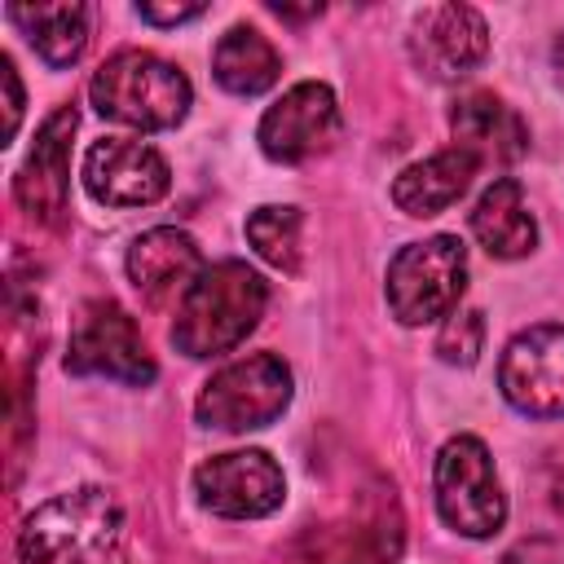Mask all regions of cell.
<instances>
[{
	"mask_svg": "<svg viewBox=\"0 0 564 564\" xmlns=\"http://www.w3.org/2000/svg\"><path fill=\"white\" fill-rule=\"evenodd\" d=\"M18 564H128L119 498L101 485H79L40 502L22 524Z\"/></svg>",
	"mask_w": 564,
	"mask_h": 564,
	"instance_id": "1",
	"label": "cell"
},
{
	"mask_svg": "<svg viewBox=\"0 0 564 564\" xmlns=\"http://www.w3.org/2000/svg\"><path fill=\"white\" fill-rule=\"evenodd\" d=\"M498 388L529 419H564V326L538 322L502 348Z\"/></svg>",
	"mask_w": 564,
	"mask_h": 564,
	"instance_id": "8",
	"label": "cell"
},
{
	"mask_svg": "<svg viewBox=\"0 0 564 564\" xmlns=\"http://www.w3.org/2000/svg\"><path fill=\"white\" fill-rule=\"evenodd\" d=\"M194 494L212 516L260 520L282 507L286 476L264 449H229V454H212L194 467Z\"/></svg>",
	"mask_w": 564,
	"mask_h": 564,
	"instance_id": "9",
	"label": "cell"
},
{
	"mask_svg": "<svg viewBox=\"0 0 564 564\" xmlns=\"http://www.w3.org/2000/svg\"><path fill=\"white\" fill-rule=\"evenodd\" d=\"M212 75L225 93L234 97H256L264 88L278 84L282 75V57L278 48L256 31V26H229L220 40H216V53H212Z\"/></svg>",
	"mask_w": 564,
	"mask_h": 564,
	"instance_id": "20",
	"label": "cell"
},
{
	"mask_svg": "<svg viewBox=\"0 0 564 564\" xmlns=\"http://www.w3.org/2000/svg\"><path fill=\"white\" fill-rule=\"evenodd\" d=\"M291 392H295L291 366L273 352H251L242 361H229L203 383L194 401V419L216 432H256L282 419Z\"/></svg>",
	"mask_w": 564,
	"mask_h": 564,
	"instance_id": "6",
	"label": "cell"
},
{
	"mask_svg": "<svg viewBox=\"0 0 564 564\" xmlns=\"http://www.w3.org/2000/svg\"><path fill=\"white\" fill-rule=\"evenodd\" d=\"M264 304H269V286L247 260L207 264L203 278L176 304L172 344H176V352H185L194 361L234 352L260 326Z\"/></svg>",
	"mask_w": 564,
	"mask_h": 564,
	"instance_id": "2",
	"label": "cell"
},
{
	"mask_svg": "<svg viewBox=\"0 0 564 564\" xmlns=\"http://www.w3.org/2000/svg\"><path fill=\"white\" fill-rule=\"evenodd\" d=\"M300 234H304V216L300 207H282V203H269V207H256L247 216V242L256 247V256L282 273H300V260H304V247H300Z\"/></svg>",
	"mask_w": 564,
	"mask_h": 564,
	"instance_id": "21",
	"label": "cell"
},
{
	"mask_svg": "<svg viewBox=\"0 0 564 564\" xmlns=\"http://www.w3.org/2000/svg\"><path fill=\"white\" fill-rule=\"evenodd\" d=\"M9 22L22 26L31 48L53 66H70L88 48V9L79 0H57V4H9Z\"/></svg>",
	"mask_w": 564,
	"mask_h": 564,
	"instance_id": "19",
	"label": "cell"
},
{
	"mask_svg": "<svg viewBox=\"0 0 564 564\" xmlns=\"http://www.w3.org/2000/svg\"><path fill=\"white\" fill-rule=\"evenodd\" d=\"M555 70H560V79H564V31H560V40H555Z\"/></svg>",
	"mask_w": 564,
	"mask_h": 564,
	"instance_id": "26",
	"label": "cell"
},
{
	"mask_svg": "<svg viewBox=\"0 0 564 564\" xmlns=\"http://www.w3.org/2000/svg\"><path fill=\"white\" fill-rule=\"evenodd\" d=\"M167 159L137 137H101L84 154V189L101 207H150L167 194Z\"/></svg>",
	"mask_w": 564,
	"mask_h": 564,
	"instance_id": "11",
	"label": "cell"
},
{
	"mask_svg": "<svg viewBox=\"0 0 564 564\" xmlns=\"http://www.w3.org/2000/svg\"><path fill=\"white\" fill-rule=\"evenodd\" d=\"M551 507H555V516L564 520V471H560L555 485H551Z\"/></svg>",
	"mask_w": 564,
	"mask_h": 564,
	"instance_id": "25",
	"label": "cell"
},
{
	"mask_svg": "<svg viewBox=\"0 0 564 564\" xmlns=\"http://www.w3.org/2000/svg\"><path fill=\"white\" fill-rule=\"evenodd\" d=\"M432 489H436V511L441 520L463 533V538H494L507 524V494L498 485L494 458L480 436H449L436 454L432 467Z\"/></svg>",
	"mask_w": 564,
	"mask_h": 564,
	"instance_id": "5",
	"label": "cell"
},
{
	"mask_svg": "<svg viewBox=\"0 0 564 564\" xmlns=\"http://www.w3.org/2000/svg\"><path fill=\"white\" fill-rule=\"evenodd\" d=\"M0 84H4V141H13L22 123V84H18V66L9 53H0Z\"/></svg>",
	"mask_w": 564,
	"mask_h": 564,
	"instance_id": "23",
	"label": "cell"
},
{
	"mask_svg": "<svg viewBox=\"0 0 564 564\" xmlns=\"http://www.w3.org/2000/svg\"><path fill=\"white\" fill-rule=\"evenodd\" d=\"M410 57L432 79H463L489 57V26L471 4H432L410 26Z\"/></svg>",
	"mask_w": 564,
	"mask_h": 564,
	"instance_id": "12",
	"label": "cell"
},
{
	"mask_svg": "<svg viewBox=\"0 0 564 564\" xmlns=\"http://www.w3.org/2000/svg\"><path fill=\"white\" fill-rule=\"evenodd\" d=\"M485 348V317L476 308H454L436 335V352L449 366H471Z\"/></svg>",
	"mask_w": 564,
	"mask_h": 564,
	"instance_id": "22",
	"label": "cell"
},
{
	"mask_svg": "<svg viewBox=\"0 0 564 564\" xmlns=\"http://www.w3.org/2000/svg\"><path fill=\"white\" fill-rule=\"evenodd\" d=\"M203 269L207 264H203L198 242L176 225L145 229L128 247V278L145 295V304H172V300L181 304L185 291L203 278Z\"/></svg>",
	"mask_w": 564,
	"mask_h": 564,
	"instance_id": "14",
	"label": "cell"
},
{
	"mask_svg": "<svg viewBox=\"0 0 564 564\" xmlns=\"http://www.w3.org/2000/svg\"><path fill=\"white\" fill-rule=\"evenodd\" d=\"M454 145L467 150L476 163H516L529 150V128L524 119L494 93H467L449 110Z\"/></svg>",
	"mask_w": 564,
	"mask_h": 564,
	"instance_id": "15",
	"label": "cell"
},
{
	"mask_svg": "<svg viewBox=\"0 0 564 564\" xmlns=\"http://www.w3.org/2000/svg\"><path fill=\"white\" fill-rule=\"evenodd\" d=\"M88 101L110 123H123L137 132H163L189 115L194 88H189L185 70H176L172 62H163L145 48H119L93 75Z\"/></svg>",
	"mask_w": 564,
	"mask_h": 564,
	"instance_id": "3",
	"label": "cell"
},
{
	"mask_svg": "<svg viewBox=\"0 0 564 564\" xmlns=\"http://www.w3.org/2000/svg\"><path fill=\"white\" fill-rule=\"evenodd\" d=\"M339 128H344V119H339L335 93L317 79H304V84H291L264 110L256 141H260L264 159H273V163H308L339 141Z\"/></svg>",
	"mask_w": 564,
	"mask_h": 564,
	"instance_id": "10",
	"label": "cell"
},
{
	"mask_svg": "<svg viewBox=\"0 0 564 564\" xmlns=\"http://www.w3.org/2000/svg\"><path fill=\"white\" fill-rule=\"evenodd\" d=\"M476 172H480V163H476L467 150L449 145V150H441V154H432V159L410 163V167L392 181V203H397L405 216H436V212L454 207V203L467 194V185H471Z\"/></svg>",
	"mask_w": 564,
	"mask_h": 564,
	"instance_id": "18",
	"label": "cell"
},
{
	"mask_svg": "<svg viewBox=\"0 0 564 564\" xmlns=\"http://www.w3.org/2000/svg\"><path fill=\"white\" fill-rule=\"evenodd\" d=\"M66 370L70 375H97L115 383L145 388L154 379V361L145 352V339L128 308L115 300H93L79 308L70 344H66Z\"/></svg>",
	"mask_w": 564,
	"mask_h": 564,
	"instance_id": "7",
	"label": "cell"
},
{
	"mask_svg": "<svg viewBox=\"0 0 564 564\" xmlns=\"http://www.w3.org/2000/svg\"><path fill=\"white\" fill-rule=\"evenodd\" d=\"M397 551H401V516L397 502H388L352 520L313 529L304 546V564H392Z\"/></svg>",
	"mask_w": 564,
	"mask_h": 564,
	"instance_id": "16",
	"label": "cell"
},
{
	"mask_svg": "<svg viewBox=\"0 0 564 564\" xmlns=\"http://www.w3.org/2000/svg\"><path fill=\"white\" fill-rule=\"evenodd\" d=\"M75 106H57L40 132L35 145L26 154V163L13 176V198L22 203L26 216H35L40 225H62L66 216V198H70V137H75Z\"/></svg>",
	"mask_w": 564,
	"mask_h": 564,
	"instance_id": "13",
	"label": "cell"
},
{
	"mask_svg": "<svg viewBox=\"0 0 564 564\" xmlns=\"http://www.w3.org/2000/svg\"><path fill=\"white\" fill-rule=\"evenodd\" d=\"M471 234L476 242L498 260H520L538 247V220L524 203V189L516 176H498L471 207Z\"/></svg>",
	"mask_w": 564,
	"mask_h": 564,
	"instance_id": "17",
	"label": "cell"
},
{
	"mask_svg": "<svg viewBox=\"0 0 564 564\" xmlns=\"http://www.w3.org/2000/svg\"><path fill=\"white\" fill-rule=\"evenodd\" d=\"M463 291H467V247L454 234L405 242L388 260L383 295L401 326H427L436 317H449Z\"/></svg>",
	"mask_w": 564,
	"mask_h": 564,
	"instance_id": "4",
	"label": "cell"
},
{
	"mask_svg": "<svg viewBox=\"0 0 564 564\" xmlns=\"http://www.w3.org/2000/svg\"><path fill=\"white\" fill-rule=\"evenodd\" d=\"M141 22H154V26H176V22H189L203 13V4H137Z\"/></svg>",
	"mask_w": 564,
	"mask_h": 564,
	"instance_id": "24",
	"label": "cell"
}]
</instances>
